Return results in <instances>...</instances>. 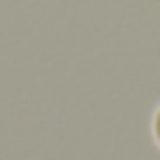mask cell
Returning a JSON list of instances; mask_svg holds the SVG:
<instances>
[{
    "instance_id": "6da1fadb",
    "label": "cell",
    "mask_w": 160,
    "mask_h": 160,
    "mask_svg": "<svg viewBox=\"0 0 160 160\" xmlns=\"http://www.w3.org/2000/svg\"><path fill=\"white\" fill-rule=\"evenodd\" d=\"M155 138H158V143H160V107H158V112H155Z\"/></svg>"
}]
</instances>
